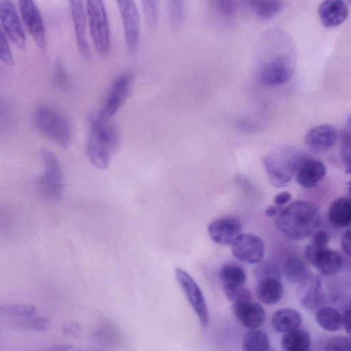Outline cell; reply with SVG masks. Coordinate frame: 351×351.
Listing matches in <instances>:
<instances>
[{
    "label": "cell",
    "mask_w": 351,
    "mask_h": 351,
    "mask_svg": "<svg viewBox=\"0 0 351 351\" xmlns=\"http://www.w3.org/2000/svg\"><path fill=\"white\" fill-rule=\"evenodd\" d=\"M260 61L258 75L267 86L287 82L295 69V45L290 36L281 29L268 30L258 45Z\"/></svg>",
    "instance_id": "1"
},
{
    "label": "cell",
    "mask_w": 351,
    "mask_h": 351,
    "mask_svg": "<svg viewBox=\"0 0 351 351\" xmlns=\"http://www.w3.org/2000/svg\"><path fill=\"white\" fill-rule=\"evenodd\" d=\"M276 217V226L291 240H303L317 229L321 223L319 207L309 201L293 202L280 208Z\"/></svg>",
    "instance_id": "2"
},
{
    "label": "cell",
    "mask_w": 351,
    "mask_h": 351,
    "mask_svg": "<svg viewBox=\"0 0 351 351\" xmlns=\"http://www.w3.org/2000/svg\"><path fill=\"white\" fill-rule=\"evenodd\" d=\"M118 145V132L110 121H103L97 114L90 116L86 144V153L90 162L97 169H107Z\"/></svg>",
    "instance_id": "3"
},
{
    "label": "cell",
    "mask_w": 351,
    "mask_h": 351,
    "mask_svg": "<svg viewBox=\"0 0 351 351\" xmlns=\"http://www.w3.org/2000/svg\"><path fill=\"white\" fill-rule=\"evenodd\" d=\"M34 123L40 132L61 147H67L72 138V128L68 119L59 110L47 105L38 107Z\"/></svg>",
    "instance_id": "4"
},
{
    "label": "cell",
    "mask_w": 351,
    "mask_h": 351,
    "mask_svg": "<svg viewBox=\"0 0 351 351\" xmlns=\"http://www.w3.org/2000/svg\"><path fill=\"white\" fill-rule=\"evenodd\" d=\"M306 158L293 147H285L268 154L264 158V165L270 182L278 187L285 186Z\"/></svg>",
    "instance_id": "5"
},
{
    "label": "cell",
    "mask_w": 351,
    "mask_h": 351,
    "mask_svg": "<svg viewBox=\"0 0 351 351\" xmlns=\"http://www.w3.org/2000/svg\"><path fill=\"white\" fill-rule=\"evenodd\" d=\"M86 16L93 45L101 56L111 51L110 25L104 0H85Z\"/></svg>",
    "instance_id": "6"
},
{
    "label": "cell",
    "mask_w": 351,
    "mask_h": 351,
    "mask_svg": "<svg viewBox=\"0 0 351 351\" xmlns=\"http://www.w3.org/2000/svg\"><path fill=\"white\" fill-rule=\"evenodd\" d=\"M40 156L44 164L43 173L38 177L37 184L41 193L51 199H58L63 191V172L56 156L49 149L43 147Z\"/></svg>",
    "instance_id": "7"
},
{
    "label": "cell",
    "mask_w": 351,
    "mask_h": 351,
    "mask_svg": "<svg viewBox=\"0 0 351 351\" xmlns=\"http://www.w3.org/2000/svg\"><path fill=\"white\" fill-rule=\"evenodd\" d=\"M219 280L226 298L233 302L252 300L249 289L243 287L246 281L244 269L237 263H227L219 271Z\"/></svg>",
    "instance_id": "8"
},
{
    "label": "cell",
    "mask_w": 351,
    "mask_h": 351,
    "mask_svg": "<svg viewBox=\"0 0 351 351\" xmlns=\"http://www.w3.org/2000/svg\"><path fill=\"white\" fill-rule=\"evenodd\" d=\"M123 29L125 45L130 53L138 47L141 34V21L134 0H116Z\"/></svg>",
    "instance_id": "9"
},
{
    "label": "cell",
    "mask_w": 351,
    "mask_h": 351,
    "mask_svg": "<svg viewBox=\"0 0 351 351\" xmlns=\"http://www.w3.org/2000/svg\"><path fill=\"white\" fill-rule=\"evenodd\" d=\"M133 82L129 73L119 75L111 85L104 105L97 114L103 121H109L128 97Z\"/></svg>",
    "instance_id": "10"
},
{
    "label": "cell",
    "mask_w": 351,
    "mask_h": 351,
    "mask_svg": "<svg viewBox=\"0 0 351 351\" xmlns=\"http://www.w3.org/2000/svg\"><path fill=\"white\" fill-rule=\"evenodd\" d=\"M178 282L195 311L201 325L206 327L209 322V314L204 294L195 280L184 270L175 269Z\"/></svg>",
    "instance_id": "11"
},
{
    "label": "cell",
    "mask_w": 351,
    "mask_h": 351,
    "mask_svg": "<svg viewBox=\"0 0 351 351\" xmlns=\"http://www.w3.org/2000/svg\"><path fill=\"white\" fill-rule=\"evenodd\" d=\"M304 256L307 261L324 276L335 275L340 271L343 265L341 256L327 247H319L311 243L308 244L304 249Z\"/></svg>",
    "instance_id": "12"
},
{
    "label": "cell",
    "mask_w": 351,
    "mask_h": 351,
    "mask_svg": "<svg viewBox=\"0 0 351 351\" xmlns=\"http://www.w3.org/2000/svg\"><path fill=\"white\" fill-rule=\"evenodd\" d=\"M231 245L233 256L245 263L257 264L264 257L263 241L254 234L241 233Z\"/></svg>",
    "instance_id": "13"
},
{
    "label": "cell",
    "mask_w": 351,
    "mask_h": 351,
    "mask_svg": "<svg viewBox=\"0 0 351 351\" xmlns=\"http://www.w3.org/2000/svg\"><path fill=\"white\" fill-rule=\"evenodd\" d=\"M0 22L12 42L20 49H25V35L12 0H0Z\"/></svg>",
    "instance_id": "14"
},
{
    "label": "cell",
    "mask_w": 351,
    "mask_h": 351,
    "mask_svg": "<svg viewBox=\"0 0 351 351\" xmlns=\"http://www.w3.org/2000/svg\"><path fill=\"white\" fill-rule=\"evenodd\" d=\"M232 311L237 321L250 329L261 327L266 319L263 307L252 299L233 302Z\"/></svg>",
    "instance_id": "15"
},
{
    "label": "cell",
    "mask_w": 351,
    "mask_h": 351,
    "mask_svg": "<svg viewBox=\"0 0 351 351\" xmlns=\"http://www.w3.org/2000/svg\"><path fill=\"white\" fill-rule=\"evenodd\" d=\"M23 20L37 45L45 46V34L40 12L34 0H19Z\"/></svg>",
    "instance_id": "16"
},
{
    "label": "cell",
    "mask_w": 351,
    "mask_h": 351,
    "mask_svg": "<svg viewBox=\"0 0 351 351\" xmlns=\"http://www.w3.org/2000/svg\"><path fill=\"white\" fill-rule=\"evenodd\" d=\"M240 221L232 217H223L212 221L208 232L211 239L221 245H230L241 233Z\"/></svg>",
    "instance_id": "17"
},
{
    "label": "cell",
    "mask_w": 351,
    "mask_h": 351,
    "mask_svg": "<svg viewBox=\"0 0 351 351\" xmlns=\"http://www.w3.org/2000/svg\"><path fill=\"white\" fill-rule=\"evenodd\" d=\"M79 51L84 58L89 56L86 39V16L83 0H68Z\"/></svg>",
    "instance_id": "18"
},
{
    "label": "cell",
    "mask_w": 351,
    "mask_h": 351,
    "mask_svg": "<svg viewBox=\"0 0 351 351\" xmlns=\"http://www.w3.org/2000/svg\"><path fill=\"white\" fill-rule=\"evenodd\" d=\"M338 134L336 129L328 124L311 128L305 136V144L311 151L324 152L335 145Z\"/></svg>",
    "instance_id": "19"
},
{
    "label": "cell",
    "mask_w": 351,
    "mask_h": 351,
    "mask_svg": "<svg viewBox=\"0 0 351 351\" xmlns=\"http://www.w3.org/2000/svg\"><path fill=\"white\" fill-rule=\"evenodd\" d=\"M348 12L344 0H324L318 8L320 21L326 27L341 25L348 17Z\"/></svg>",
    "instance_id": "20"
},
{
    "label": "cell",
    "mask_w": 351,
    "mask_h": 351,
    "mask_svg": "<svg viewBox=\"0 0 351 351\" xmlns=\"http://www.w3.org/2000/svg\"><path fill=\"white\" fill-rule=\"evenodd\" d=\"M295 174V180L299 185L304 188H312L324 179L326 174V169L322 161L306 158Z\"/></svg>",
    "instance_id": "21"
},
{
    "label": "cell",
    "mask_w": 351,
    "mask_h": 351,
    "mask_svg": "<svg viewBox=\"0 0 351 351\" xmlns=\"http://www.w3.org/2000/svg\"><path fill=\"white\" fill-rule=\"evenodd\" d=\"M256 294L260 302L266 305L279 302L283 296L280 280L265 278L257 280Z\"/></svg>",
    "instance_id": "22"
},
{
    "label": "cell",
    "mask_w": 351,
    "mask_h": 351,
    "mask_svg": "<svg viewBox=\"0 0 351 351\" xmlns=\"http://www.w3.org/2000/svg\"><path fill=\"white\" fill-rule=\"evenodd\" d=\"M328 215L333 226L339 228L350 226L351 223L350 199L343 197L335 199L330 205Z\"/></svg>",
    "instance_id": "23"
},
{
    "label": "cell",
    "mask_w": 351,
    "mask_h": 351,
    "mask_svg": "<svg viewBox=\"0 0 351 351\" xmlns=\"http://www.w3.org/2000/svg\"><path fill=\"white\" fill-rule=\"evenodd\" d=\"M302 321L299 311L291 308H282L276 311L271 319L273 328L280 333H286L298 328Z\"/></svg>",
    "instance_id": "24"
},
{
    "label": "cell",
    "mask_w": 351,
    "mask_h": 351,
    "mask_svg": "<svg viewBox=\"0 0 351 351\" xmlns=\"http://www.w3.org/2000/svg\"><path fill=\"white\" fill-rule=\"evenodd\" d=\"M330 297L324 290L322 284L319 278L311 280L310 287L301 302L302 306L311 311H317L329 302Z\"/></svg>",
    "instance_id": "25"
},
{
    "label": "cell",
    "mask_w": 351,
    "mask_h": 351,
    "mask_svg": "<svg viewBox=\"0 0 351 351\" xmlns=\"http://www.w3.org/2000/svg\"><path fill=\"white\" fill-rule=\"evenodd\" d=\"M286 279L294 284H302L309 278L310 270L306 264L298 257L289 258L283 265Z\"/></svg>",
    "instance_id": "26"
},
{
    "label": "cell",
    "mask_w": 351,
    "mask_h": 351,
    "mask_svg": "<svg viewBox=\"0 0 351 351\" xmlns=\"http://www.w3.org/2000/svg\"><path fill=\"white\" fill-rule=\"evenodd\" d=\"M281 346L286 351H308L311 346L310 334L299 328L284 333Z\"/></svg>",
    "instance_id": "27"
},
{
    "label": "cell",
    "mask_w": 351,
    "mask_h": 351,
    "mask_svg": "<svg viewBox=\"0 0 351 351\" xmlns=\"http://www.w3.org/2000/svg\"><path fill=\"white\" fill-rule=\"evenodd\" d=\"M317 323L324 329L335 332L342 328V317L340 313L332 307L323 306L316 311Z\"/></svg>",
    "instance_id": "28"
},
{
    "label": "cell",
    "mask_w": 351,
    "mask_h": 351,
    "mask_svg": "<svg viewBox=\"0 0 351 351\" xmlns=\"http://www.w3.org/2000/svg\"><path fill=\"white\" fill-rule=\"evenodd\" d=\"M252 11L262 19L276 15L282 8L284 0H246Z\"/></svg>",
    "instance_id": "29"
},
{
    "label": "cell",
    "mask_w": 351,
    "mask_h": 351,
    "mask_svg": "<svg viewBox=\"0 0 351 351\" xmlns=\"http://www.w3.org/2000/svg\"><path fill=\"white\" fill-rule=\"evenodd\" d=\"M269 349L267 335L261 330L251 329L243 337L242 350L245 351H265Z\"/></svg>",
    "instance_id": "30"
},
{
    "label": "cell",
    "mask_w": 351,
    "mask_h": 351,
    "mask_svg": "<svg viewBox=\"0 0 351 351\" xmlns=\"http://www.w3.org/2000/svg\"><path fill=\"white\" fill-rule=\"evenodd\" d=\"M16 317L11 321L10 324L16 328L44 331L47 330L49 326V319L44 317L35 315Z\"/></svg>",
    "instance_id": "31"
},
{
    "label": "cell",
    "mask_w": 351,
    "mask_h": 351,
    "mask_svg": "<svg viewBox=\"0 0 351 351\" xmlns=\"http://www.w3.org/2000/svg\"><path fill=\"white\" fill-rule=\"evenodd\" d=\"M254 269V276L256 280L265 278H271L281 280V270L278 263L267 260L257 263Z\"/></svg>",
    "instance_id": "32"
},
{
    "label": "cell",
    "mask_w": 351,
    "mask_h": 351,
    "mask_svg": "<svg viewBox=\"0 0 351 351\" xmlns=\"http://www.w3.org/2000/svg\"><path fill=\"white\" fill-rule=\"evenodd\" d=\"M145 17L149 26L157 27L160 16V0H141Z\"/></svg>",
    "instance_id": "33"
},
{
    "label": "cell",
    "mask_w": 351,
    "mask_h": 351,
    "mask_svg": "<svg viewBox=\"0 0 351 351\" xmlns=\"http://www.w3.org/2000/svg\"><path fill=\"white\" fill-rule=\"evenodd\" d=\"M169 18L171 24L179 26L183 21L186 0H167Z\"/></svg>",
    "instance_id": "34"
},
{
    "label": "cell",
    "mask_w": 351,
    "mask_h": 351,
    "mask_svg": "<svg viewBox=\"0 0 351 351\" xmlns=\"http://www.w3.org/2000/svg\"><path fill=\"white\" fill-rule=\"evenodd\" d=\"M36 308L34 306L21 304H0V313L14 316L35 315Z\"/></svg>",
    "instance_id": "35"
},
{
    "label": "cell",
    "mask_w": 351,
    "mask_h": 351,
    "mask_svg": "<svg viewBox=\"0 0 351 351\" xmlns=\"http://www.w3.org/2000/svg\"><path fill=\"white\" fill-rule=\"evenodd\" d=\"M0 59L8 65L14 64V57L9 43L5 35V32L0 25Z\"/></svg>",
    "instance_id": "36"
},
{
    "label": "cell",
    "mask_w": 351,
    "mask_h": 351,
    "mask_svg": "<svg viewBox=\"0 0 351 351\" xmlns=\"http://www.w3.org/2000/svg\"><path fill=\"white\" fill-rule=\"evenodd\" d=\"M350 349V339L343 336H336L328 340L325 345L326 350H349Z\"/></svg>",
    "instance_id": "37"
},
{
    "label": "cell",
    "mask_w": 351,
    "mask_h": 351,
    "mask_svg": "<svg viewBox=\"0 0 351 351\" xmlns=\"http://www.w3.org/2000/svg\"><path fill=\"white\" fill-rule=\"evenodd\" d=\"M53 81L55 84L60 89L66 90L69 87V76L60 62L57 63L54 69Z\"/></svg>",
    "instance_id": "38"
},
{
    "label": "cell",
    "mask_w": 351,
    "mask_h": 351,
    "mask_svg": "<svg viewBox=\"0 0 351 351\" xmlns=\"http://www.w3.org/2000/svg\"><path fill=\"white\" fill-rule=\"evenodd\" d=\"M330 241V234L325 230H315L312 234L311 244L319 247H327Z\"/></svg>",
    "instance_id": "39"
},
{
    "label": "cell",
    "mask_w": 351,
    "mask_h": 351,
    "mask_svg": "<svg viewBox=\"0 0 351 351\" xmlns=\"http://www.w3.org/2000/svg\"><path fill=\"white\" fill-rule=\"evenodd\" d=\"M217 10L223 15H230L234 10L232 0H215Z\"/></svg>",
    "instance_id": "40"
},
{
    "label": "cell",
    "mask_w": 351,
    "mask_h": 351,
    "mask_svg": "<svg viewBox=\"0 0 351 351\" xmlns=\"http://www.w3.org/2000/svg\"><path fill=\"white\" fill-rule=\"evenodd\" d=\"M291 198V193L287 191H282L274 197V203L276 206H282L289 202Z\"/></svg>",
    "instance_id": "41"
},
{
    "label": "cell",
    "mask_w": 351,
    "mask_h": 351,
    "mask_svg": "<svg viewBox=\"0 0 351 351\" xmlns=\"http://www.w3.org/2000/svg\"><path fill=\"white\" fill-rule=\"evenodd\" d=\"M341 245L343 251L348 256L350 255V230H346L341 239Z\"/></svg>",
    "instance_id": "42"
},
{
    "label": "cell",
    "mask_w": 351,
    "mask_h": 351,
    "mask_svg": "<svg viewBox=\"0 0 351 351\" xmlns=\"http://www.w3.org/2000/svg\"><path fill=\"white\" fill-rule=\"evenodd\" d=\"M342 317V326L348 334L350 333V308L348 305L343 311Z\"/></svg>",
    "instance_id": "43"
},
{
    "label": "cell",
    "mask_w": 351,
    "mask_h": 351,
    "mask_svg": "<svg viewBox=\"0 0 351 351\" xmlns=\"http://www.w3.org/2000/svg\"><path fill=\"white\" fill-rule=\"evenodd\" d=\"M279 208L278 206H270L267 208V209L265 211V215L267 217H274L276 216L279 210Z\"/></svg>",
    "instance_id": "44"
}]
</instances>
